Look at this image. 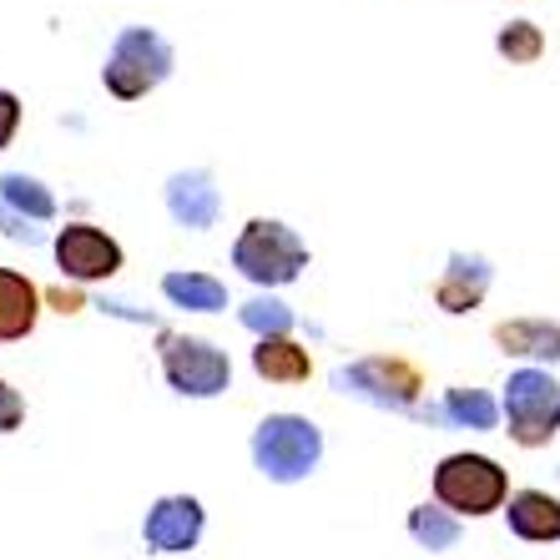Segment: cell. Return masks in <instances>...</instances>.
Returning <instances> with one entry per match:
<instances>
[{
  "label": "cell",
  "mask_w": 560,
  "mask_h": 560,
  "mask_svg": "<svg viewBox=\"0 0 560 560\" xmlns=\"http://www.w3.org/2000/svg\"><path fill=\"white\" fill-rule=\"evenodd\" d=\"M434 505H444L450 515H459V521H480V515H495V510L510 505V475L500 469V459L490 455H469V450H459V455H444L440 465H434Z\"/></svg>",
  "instance_id": "cell-1"
},
{
  "label": "cell",
  "mask_w": 560,
  "mask_h": 560,
  "mask_svg": "<svg viewBox=\"0 0 560 560\" xmlns=\"http://www.w3.org/2000/svg\"><path fill=\"white\" fill-rule=\"evenodd\" d=\"M500 409H505V434L521 450H546L560 434V378L550 369H510Z\"/></svg>",
  "instance_id": "cell-2"
},
{
  "label": "cell",
  "mask_w": 560,
  "mask_h": 560,
  "mask_svg": "<svg viewBox=\"0 0 560 560\" xmlns=\"http://www.w3.org/2000/svg\"><path fill=\"white\" fill-rule=\"evenodd\" d=\"M324 459V430L303 415H268L253 430V465L273 485H299L308 480Z\"/></svg>",
  "instance_id": "cell-3"
},
{
  "label": "cell",
  "mask_w": 560,
  "mask_h": 560,
  "mask_svg": "<svg viewBox=\"0 0 560 560\" xmlns=\"http://www.w3.org/2000/svg\"><path fill=\"white\" fill-rule=\"evenodd\" d=\"M172 66H177V56L152 26H121L112 51H106L102 81L117 102H142L147 92H156L172 77Z\"/></svg>",
  "instance_id": "cell-4"
},
{
  "label": "cell",
  "mask_w": 560,
  "mask_h": 560,
  "mask_svg": "<svg viewBox=\"0 0 560 560\" xmlns=\"http://www.w3.org/2000/svg\"><path fill=\"white\" fill-rule=\"evenodd\" d=\"M233 268L258 288H283L308 268V248L303 237L278 218H253L233 243Z\"/></svg>",
  "instance_id": "cell-5"
},
{
  "label": "cell",
  "mask_w": 560,
  "mask_h": 560,
  "mask_svg": "<svg viewBox=\"0 0 560 560\" xmlns=\"http://www.w3.org/2000/svg\"><path fill=\"white\" fill-rule=\"evenodd\" d=\"M334 389L359 394L378 409H394V415H424L419 409V394H424V374H419L409 359L399 353H369V359H353L349 369L334 374Z\"/></svg>",
  "instance_id": "cell-6"
},
{
  "label": "cell",
  "mask_w": 560,
  "mask_h": 560,
  "mask_svg": "<svg viewBox=\"0 0 560 560\" xmlns=\"http://www.w3.org/2000/svg\"><path fill=\"white\" fill-rule=\"evenodd\" d=\"M156 349H162V374H167V384L183 399H218L233 384V359L222 349H212L208 339H187V334L162 328Z\"/></svg>",
  "instance_id": "cell-7"
},
{
  "label": "cell",
  "mask_w": 560,
  "mask_h": 560,
  "mask_svg": "<svg viewBox=\"0 0 560 560\" xmlns=\"http://www.w3.org/2000/svg\"><path fill=\"white\" fill-rule=\"evenodd\" d=\"M56 268L71 283H106L121 273V243L92 222H66L56 233Z\"/></svg>",
  "instance_id": "cell-8"
},
{
  "label": "cell",
  "mask_w": 560,
  "mask_h": 560,
  "mask_svg": "<svg viewBox=\"0 0 560 560\" xmlns=\"http://www.w3.org/2000/svg\"><path fill=\"white\" fill-rule=\"evenodd\" d=\"M202 525H208V515H202V500L197 495H162L147 510L142 540L156 556H187L202 540Z\"/></svg>",
  "instance_id": "cell-9"
},
{
  "label": "cell",
  "mask_w": 560,
  "mask_h": 560,
  "mask_svg": "<svg viewBox=\"0 0 560 560\" xmlns=\"http://www.w3.org/2000/svg\"><path fill=\"white\" fill-rule=\"evenodd\" d=\"M490 283H495V268H490V258H480V253H450L444 258V273L434 278V303H440V313H475L485 303V293H490Z\"/></svg>",
  "instance_id": "cell-10"
},
{
  "label": "cell",
  "mask_w": 560,
  "mask_h": 560,
  "mask_svg": "<svg viewBox=\"0 0 560 560\" xmlns=\"http://www.w3.org/2000/svg\"><path fill=\"white\" fill-rule=\"evenodd\" d=\"M490 339L505 359H521L525 369H556L560 364V324L556 318H500Z\"/></svg>",
  "instance_id": "cell-11"
},
{
  "label": "cell",
  "mask_w": 560,
  "mask_h": 560,
  "mask_svg": "<svg viewBox=\"0 0 560 560\" xmlns=\"http://www.w3.org/2000/svg\"><path fill=\"white\" fill-rule=\"evenodd\" d=\"M167 212L183 222V228H192V233H208V228H218L222 192L212 187V172H202V167L172 172V177H167Z\"/></svg>",
  "instance_id": "cell-12"
},
{
  "label": "cell",
  "mask_w": 560,
  "mask_h": 560,
  "mask_svg": "<svg viewBox=\"0 0 560 560\" xmlns=\"http://www.w3.org/2000/svg\"><path fill=\"white\" fill-rule=\"evenodd\" d=\"M510 535H521L530 546H556L560 540V495L550 490H515L505 505Z\"/></svg>",
  "instance_id": "cell-13"
},
{
  "label": "cell",
  "mask_w": 560,
  "mask_h": 560,
  "mask_svg": "<svg viewBox=\"0 0 560 560\" xmlns=\"http://www.w3.org/2000/svg\"><path fill=\"white\" fill-rule=\"evenodd\" d=\"M40 299H46V293H40L26 273L0 268V343L26 339L40 318Z\"/></svg>",
  "instance_id": "cell-14"
},
{
  "label": "cell",
  "mask_w": 560,
  "mask_h": 560,
  "mask_svg": "<svg viewBox=\"0 0 560 560\" xmlns=\"http://www.w3.org/2000/svg\"><path fill=\"white\" fill-rule=\"evenodd\" d=\"M253 369H258V378H268V384H303V378L313 374V359H308V349L293 339H258Z\"/></svg>",
  "instance_id": "cell-15"
},
{
  "label": "cell",
  "mask_w": 560,
  "mask_h": 560,
  "mask_svg": "<svg viewBox=\"0 0 560 560\" xmlns=\"http://www.w3.org/2000/svg\"><path fill=\"white\" fill-rule=\"evenodd\" d=\"M440 415L455 424V430H480V434H490L505 419V409H500V399L495 394H485V389H444V405H440Z\"/></svg>",
  "instance_id": "cell-16"
},
{
  "label": "cell",
  "mask_w": 560,
  "mask_h": 560,
  "mask_svg": "<svg viewBox=\"0 0 560 560\" xmlns=\"http://www.w3.org/2000/svg\"><path fill=\"white\" fill-rule=\"evenodd\" d=\"M162 293H167L177 308H192V313L228 308V288H222L212 273H167L162 278Z\"/></svg>",
  "instance_id": "cell-17"
},
{
  "label": "cell",
  "mask_w": 560,
  "mask_h": 560,
  "mask_svg": "<svg viewBox=\"0 0 560 560\" xmlns=\"http://www.w3.org/2000/svg\"><path fill=\"white\" fill-rule=\"evenodd\" d=\"M0 197H5V208H11L15 218H26V222L56 218V197L46 192L36 177H26V172H5V177H0Z\"/></svg>",
  "instance_id": "cell-18"
},
{
  "label": "cell",
  "mask_w": 560,
  "mask_h": 560,
  "mask_svg": "<svg viewBox=\"0 0 560 560\" xmlns=\"http://www.w3.org/2000/svg\"><path fill=\"white\" fill-rule=\"evenodd\" d=\"M409 535H415L430 556L455 550L459 546V515H450L444 505H415L409 510Z\"/></svg>",
  "instance_id": "cell-19"
},
{
  "label": "cell",
  "mask_w": 560,
  "mask_h": 560,
  "mask_svg": "<svg viewBox=\"0 0 560 560\" xmlns=\"http://www.w3.org/2000/svg\"><path fill=\"white\" fill-rule=\"evenodd\" d=\"M495 51L510 66H535L546 56V31L535 26V21H510V26L495 31Z\"/></svg>",
  "instance_id": "cell-20"
},
{
  "label": "cell",
  "mask_w": 560,
  "mask_h": 560,
  "mask_svg": "<svg viewBox=\"0 0 560 560\" xmlns=\"http://www.w3.org/2000/svg\"><path fill=\"white\" fill-rule=\"evenodd\" d=\"M237 318H243V328H253L258 339H288L293 334V308L278 299H253L237 308Z\"/></svg>",
  "instance_id": "cell-21"
},
{
  "label": "cell",
  "mask_w": 560,
  "mask_h": 560,
  "mask_svg": "<svg viewBox=\"0 0 560 560\" xmlns=\"http://www.w3.org/2000/svg\"><path fill=\"white\" fill-rule=\"evenodd\" d=\"M21 424H26V399H21V394H15L11 384L0 378V434L21 430Z\"/></svg>",
  "instance_id": "cell-22"
},
{
  "label": "cell",
  "mask_w": 560,
  "mask_h": 560,
  "mask_svg": "<svg viewBox=\"0 0 560 560\" xmlns=\"http://www.w3.org/2000/svg\"><path fill=\"white\" fill-rule=\"evenodd\" d=\"M15 127H21V96H15V92H0V152L11 147Z\"/></svg>",
  "instance_id": "cell-23"
},
{
  "label": "cell",
  "mask_w": 560,
  "mask_h": 560,
  "mask_svg": "<svg viewBox=\"0 0 560 560\" xmlns=\"http://www.w3.org/2000/svg\"><path fill=\"white\" fill-rule=\"evenodd\" d=\"M0 228H5V233L15 237V243H36V228H26V218H11V212H0Z\"/></svg>",
  "instance_id": "cell-24"
},
{
  "label": "cell",
  "mask_w": 560,
  "mask_h": 560,
  "mask_svg": "<svg viewBox=\"0 0 560 560\" xmlns=\"http://www.w3.org/2000/svg\"><path fill=\"white\" fill-rule=\"evenodd\" d=\"M46 299H51V303H56V308H61V313H77V308H81V299H77V293H66V288H51Z\"/></svg>",
  "instance_id": "cell-25"
}]
</instances>
